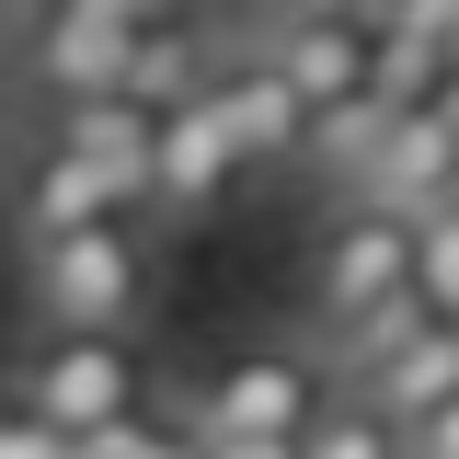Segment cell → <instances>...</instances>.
Returning <instances> with one entry per match:
<instances>
[{
  "instance_id": "obj_1",
  "label": "cell",
  "mask_w": 459,
  "mask_h": 459,
  "mask_svg": "<svg viewBox=\"0 0 459 459\" xmlns=\"http://www.w3.org/2000/svg\"><path fill=\"white\" fill-rule=\"evenodd\" d=\"M23 253H35V322L138 333V310H150V207L47 230V241H23Z\"/></svg>"
},
{
  "instance_id": "obj_2",
  "label": "cell",
  "mask_w": 459,
  "mask_h": 459,
  "mask_svg": "<svg viewBox=\"0 0 459 459\" xmlns=\"http://www.w3.org/2000/svg\"><path fill=\"white\" fill-rule=\"evenodd\" d=\"M12 402H35L47 425H104V413H138L150 402V356L138 333H92V322H35V344L12 356Z\"/></svg>"
},
{
  "instance_id": "obj_3",
  "label": "cell",
  "mask_w": 459,
  "mask_h": 459,
  "mask_svg": "<svg viewBox=\"0 0 459 459\" xmlns=\"http://www.w3.org/2000/svg\"><path fill=\"white\" fill-rule=\"evenodd\" d=\"M322 402H333L322 356H299V344H253V356H219V368L184 391V425H195V437H253V448H287Z\"/></svg>"
},
{
  "instance_id": "obj_4",
  "label": "cell",
  "mask_w": 459,
  "mask_h": 459,
  "mask_svg": "<svg viewBox=\"0 0 459 459\" xmlns=\"http://www.w3.org/2000/svg\"><path fill=\"white\" fill-rule=\"evenodd\" d=\"M253 57L322 115V104H344V92L379 81V12L368 0H276L264 35H253Z\"/></svg>"
},
{
  "instance_id": "obj_5",
  "label": "cell",
  "mask_w": 459,
  "mask_h": 459,
  "mask_svg": "<svg viewBox=\"0 0 459 459\" xmlns=\"http://www.w3.org/2000/svg\"><path fill=\"white\" fill-rule=\"evenodd\" d=\"M241 184H253V172H241V150H230L219 104H207V92H172L161 126H150V219H172V230L219 219Z\"/></svg>"
},
{
  "instance_id": "obj_6",
  "label": "cell",
  "mask_w": 459,
  "mask_h": 459,
  "mask_svg": "<svg viewBox=\"0 0 459 459\" xmlns=\"http://www.w3.org/2000/svg\"><path fill=\"white\" fill-rule=\"evenodd\" d=\"M391 287H413V219L379 207V195H356L333 230H322V276H310V310H322V333H344L356 310H379Z\"/></svg>"
},
{
  "instance_id": "obj_7",
  "label": "cell",
  "mask_w": 459,
  "mask_h": 459,
  "mask_svg": "<svg viewBox=\"0 0 459 459\" xmlns=\"http://www.w3.org/2000/svg\"><path fill=\"white\" fill-rule=\"evenodd\" d=\"M126 207H150V184L115 172V161H92V150H69V138H35L23 172H12V230H23V241L81 230V219H126Z\"/></svg>"
},
{
  "instance_id": "obj_8",
  "label": "cell",
  "mask_w": 459,
  "mask_h": 459,
  "mask_svg": "<svg viewBox=\"0 0 459 459\" xmlns=\"http://www.w3.org/2000/svg\"><path fill=\"white\" fill-rule=\"evenodd\" d=\"M207 104H219V126H230V150H241V172H287L299 161V138H310V104L287 92L264 57L241 47V57H207V81H195Z\"/></svg>"
},
{
  "instance_id": "obj_9",
  "label": "cell",
  "mask_w": 459,
  "mask_h": 459,
  "mask_svg": "<svg viewBox=\"0 0 459 459\" xmlns=\"http://www.w3.org/2000/svg\"><path fill=\"white\" fill-rule=\"evenodd\" d=\"M126 35H138V23H115L92 0H47L35 35H23V81H35V92H92V81L126 69Z\"/></svg>"
},
{
  "instance_id": "obj_10",
  "label": "cell",
  "mask_w": 459,
  "mask_h": 459,
  "mask_svg": "<svg viewBox=\"0 0 459 459\" xmlns=\"http://www.w3.org/2000/svg\"><path fill=\"white\" fill-rule=\"evenodd\" d=\"M448 391H459V322H448V310H437L425 333H402L391 356L356 368V402H368L379 425H413L425 402H448Z\"/></svg>"
},
{
  "instance_id": "obj_11",
  "label": "cell",
  "mask_w": 459,
  "mask_h": 459,
  "mask_svg": "<svg viewBox=\"0 0 459 459\" xmlns=\"http://www.w3.org/2000/svg\"><path fill=\"white\" fill-rule=\"evenodd\" d=\"M287 459H402V437L368 413V402H322L310 425H299V448Z\"/></svg>"
},
{
  "instance_id": "obj_12",
  "label": "cell",
  "mask_w": 459,
  "mask_h": 459,
  "mask_svg": "<svg viewBox=\"0 0 459 459\" xmlns=\"http://www.w3.org/2000/svg\"><path fill=\"white\" fill-rule=\"evenodd\" d=\"M413 287H425V299L459 322V195L413 207Z\"/></svg>"
},
{
  "instance_id": "obj_13",
  "label": "cell",
  "mask_w": 459,
  "mask_h": 459,
  "mask_svg": "<svg viewBox=\"0 0 459 459\" xmlns=\"http://www.w3.org/2000/svg\"><path fill=\"white\" fill-rule=\"evenodd\" d=\"M0 459H69V425H47L35 402L0 391Z\"/></svg>"
},
{
  "instance_id": "obj_14",
  "label": "cell",
  "mask_w": 459,
  "mask_h": 459,
  "mask_svg": "<svg viewBox=\"0 0 459 459\" xmlns=\"http://www.w3.org/2000/svg\"><path fill=\"white\" fill-rule=\"evenodd\" d=\"M391 437H402V459H459V391L425 402V413H413V425H391Z\"/></svg>"
},
{
  "instance_id": "obj_15",
  "label": "cell",
  "mask_w": 459,
  "mask_h": 459,
  "mask_svg": "<svg viewBox=\"0 0 459 459\" xmlns=\"http://www.w3.org/2000/svg\"><path fill=\"white\" fill-rule=\"evenodd\" d=\"M92 12H115V23H184L195 0H92Z\"/></svg>"
},
{
  "instance_id": "obj_16",
  "label": "cell",
  "mask_w": 459,
  "mask_h": 459,
  "mask_svg": "<svg viewBox=\"0 0 459 459\" xmlns=\"http://www.w3.org/2000/svg\"><path fill=\"white\" fill-rule=\"evenodd\" d=\"M264 12H276V0H264Z\"/></svg>"
}]
</instances>
